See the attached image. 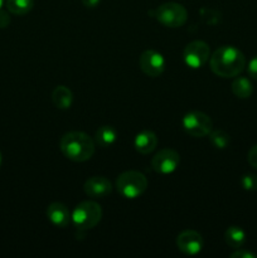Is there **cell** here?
<instances>
[{
	"mask_svg": "<svg viewBox=\"0 0 257 258\" xmlns=\"http://www.w3.org/2000/svg\"><path fill=\"white\" fill-rule=\"evenodd\" d=\"M211 70L222 78L237 77L246 67V57L233 45H222L211 55Z\"/></svg>",
	"mask_w": 257,
	"mask_h": 258,
	"instance_id": "obj_1",
	"label": "cell"
},
{
	"mask_svg": "<svg viewBox=\"0 0 257 258\" xmlns=\"http://www.w3.org/2000/svg\"><path fill=\"white\" fill-rule=\"evenodd\" d=\"M59 148L68 160L83 163L90 160L95 154V141L87 134L81 131H71L62 136Z\"/></svg>",
	"mask_w": 257,
	"mask_h": 258,
	"instance_id": "obj_2",
	"label": "cell"
},
{
	"mask_svg": "<svg viewBox=\"0 0 257 258\" xmlns=\"http://www.w3.org/2000/svg\"><path fill=\"white\" fill-rule=\"evenodd\" d=\"M116 189L123 198L136 199L143 196L148 189V179L140 171H125L118 175L116 180Z\"/></svg>",
	"mask_w": 257,
	"mask_h": 258,
	"instance_id": "obj_3",
	"label": "cell"
},
{
	"mask_svg": "<svg viewBox=\"0 0 257 258\" xmlns=\"http://www.w3.org/2000/svg\"><path fill=\"white\" fill-rule=\"evenodd\" d=\"M102 218V209L101 206L96 202L86 201L76 206L73 213L71 216L73 224L77 229L86 231L91 229L100 223Z\"/></svg>",
	"mask_w": 257,
	"mask_h": 258,
	"instance_id": "obj_4",
	"label": "cell"
},
{
	"mask_svg": "<svg viewBox=\"0 0 257 258\" xmlns=\"http://www.w3.org/2000/svg\"><path fill=\"white\" fill-rule=\"evenodd\" d=\"M154 17L164 27L179 28L186 22L188 13L185 8L178 3H164L156 8Z\"/></svg>",
	"mask_w": 257,
	"mask_h": 258,
	"instance_id": "obj_5",
	"label": "cell"
},
{
	"mask_svg": "<svg viewBox=\"0 0 257 258\" xmlns=\"http://www.w3.org/2000/svg\"><path fill=\"white\" fill-rule=\"evenodd\" d=\"M183 127L189 135L194 138H204L209 135L213 127L212 118L201 111H191L183 117Z\"/></svg>",
	"mask_w": 257,
	"mask_h": 258,
	"instance_id": "obj_6",
	"label": "cell"
},
{
	"mask_svg": "<svg viewBox=\"0 0 257 258\" xmlns=\"http://www.w3.org/2000/svg\"><path fill=\"white\" fill-rule=\"evenodd\" d=\"M211 57V49L209 45L203 40H194L185 47L183 52L184 62L188 67L193 70L203 67L207 60Z\"/></svg>",
	"mask_w": 257,
	"mask_h": 258,
	"instance_id": "obj_7",
	"label": "cell"
},
{
	"mask_svg": "<svg viewBox=\"0 0 257 258\" xmlns=\"http://www.w3.org/2000/svg\"><path fill=\"white\" fill-rule=\"evenodd\" d=\"M179 163H180V155L173 149H163L151 160V166L154 171L159 174H171L176 170Z\"/></svg>",
	"mask_w": 257,
	"mask_h": 258,
	"instance_id": "obj_8",
	"label": "cell"
},
{
	"mask_svg": "<svg viewBox=\"0 0 257 258\" xmlns=\"http://www.w3.org/2000/svg\"><path fill=\"white\" fill-rule=\"evenodd\" d=\"M139 66L149 77H159L165 70V59L161 53L154 49H148L139 58Z\"/></svg>",
	"mask_w": 257,
	"mask_h": 258,
	"instance_id": "obj_9",
	"label": "cell"
},
{
	"mask_svg": "<svg viewBox=\"0 0 257 258\" xmlns=\"http://www.w3.org/2000/svg\"><path fill=\"white\" fill-rule=\"evenodd\" d=\"M176 246L186 256H196L203 248V238L198 232L186 229L176 237Z\"/></svg>",
	"mask_w": 257,
	"mask_h": 258,
	"instance_id": "obj_10",
	"label": "cell"
},
{
	"mask_svg": "<svg viewBox=\"0 0 257 258\" xmlns=\"http://www.w3.org/2000/svg\"><path fill=\"white\" fill-rule=\"evenodd\" d=\"M83 190L91 198H105L112 191V184L105 176H92L86 180Z\"/></svg>",
	"mask_w": 257,
	"mask_h": 258,
	"instance_id": "obj_11",
	"label": "cell"
},
{
	"mask_svg": "<svg viewBox=\"0 0 257 258\" xmlns=\"http://www.w3.org/2000/svg\"><path fill=\"white\" fill-rule=\"evenodd\" d=\"M47 217L50 221V223L54 224L55 227H59V228H65L70 224L71 219V213L68 211L67 207L62 203H52L48 206L47 208Z\"/></svg>",
	"mask_w": 257,
	"mask_h": 258,
	"instance_id": "obj_12",
	"label": "cell"
},
{
	"mask_svg": "<svg viewBox=\"0 0 257 258\" xmlns=\"http://www.w3.org/2000/svg\"><path fill=\"white\" fill-rule=\"evenodd\" d=\"M156 145H158V138L153 131L144 130L136 135L135 141H134V146H135L136 151L143 155L150 154L151 151L155 150Z\"/></svg>",
	"mask_w": 257,
	"mask_h": 258,
	"instance_id": "obj_13",
	"label": "cell"
},
{
	"mask_svg": "<svg viewBox=\"0 0 257 258\" xmlns=\"http://www.w3.org/2000/svg\"><path fill=\"white\" fill-rule=\"evenodd\" d=\"M52 101L59 110H68L73 102L72 91L66 86H57L52 92Z\"/></svg>",
	"mask_w": 257,
	"mask_h": 258,
	"instance_id": "obj_14",
	"label": "cell"
},
{
	"mask_svg": "<svg viewBox=\"0 0 257 258\" xmlns=\"http://www.w3.org/2000/svg\"><path fill=\"white\" fill-rule=\"evenodd\" d=\"M95 140L101 148H110L117 140V131L112 126H101L96 131Z\"/></svg>",
	"mask_w": 257,
	"mask_h": 258,
	"instance_id": "obj_15",
	"label": "cell"
},
{
	"mask_svg": "<svg viewBox=\"0 0 257 258\" xmlns=\"http://www.w3.org/2000/svg\"><path fill=\"white\" fill-rule=\"evenodd\" d=\"M224 241L232 248H241L246 242V232L241 227L232 226L224 233Z\"/></svg>",
	"mask_w": 257,
	"mask_h": 258,
	"instance_id": "obj_16",
	"label": "cell"
},
{
	"mask_svg": "<svg viewBox=\"0 0 257 258\" xmlns=\"http://www.w3.org/2000/svg\"><path fill=\"white\" fill-rule=\"evenodd\" d=\"M232 92L234 96L241 100H246V98L251 97L253 93V86L252 82L246 77H237L236 80L232 82Z\"/></svg>",
	"mask_w": 257,
	"mask_h": 258,
	"instance_id": "obj_17",
	"label": "cell"
},
{
	"mask_svg": "<svg viewBox=\"0 0 257 258\" xmlns=\"http://www.w3.org/2000/svg\"><path fill=\"white\" fill-rule=\"evenodd\" d=\"M34 7V0H7L8 12L14 15H25Z\"/></svg>",
	"mask_w": 257,
	"mask_h": 258,
	"instance_id": "obj_18",
	"label": "cell"
},
{
	"mask_svg": "<svg viewBox=\"0 0 257 258\" xmlns=\"http://www.w3.org/2000/svg\"><path fill=\"white\" fill-rule=\"evenodd\" d=\"M209 141L216 149L223 150L231 143V136L223 130H212L209 133Z\"/></svg>",
	"mask_w": 257,
	"mask_h": 258,
	"instance_id": "obj_19",
	"label": "cell"
},
{
	"mask_svg": "<svg viewBox=\"0 0 257 258\" xmlns=\"http://www.w3.org/2000/svg\"><path fill=\"white\" fill-rule=\"evenodd\" d=\"M241 185L244 190H257V176L253 174H247L241 178Z\"/></svg>",
	"mask_w": 257,
	"mask_h": 258,
	"instance_id": "obj_20",
	"label": "cell"
},
{
	"mask_svg": "<svg viewBox=\"0 0 257 258\" xmlns=\"http://www.w3.org/2000/svg\"><path fill=\"white\" fill-rule=\"evenodd\" d=\"M231 257L232 258H257V254L251 251H247V249L237 248V251H234L233 253H231Z\"/></svg>",
	"mask_w": 257,
	"mask_h": 258,
	"instance_id": "obj_21",
	"label": "cell"
},
{
	"mask_svg": "<svg viewBox=\"0 0 257 258\" xmlns=\"http://www.w3.org/2000/svg\"><path fill=\"white\" fill-rule=\"evenodd\" d=\"M247 160H248L249 165L252 168L257 169V145L252 146L248 151V155H247Z\"/></svg>",
	"mask_w": 257,
	"mask_h": 258,
	"instance_id": "obj_22",
	"label": "cell"
},
{
	"mask_svg": "<svg viewBox=\"0 0 257 258\" xmlns=\"http://www.w3.org/2000/svg\"><path fill=\"white\" fill-rule=\"evenodd\" d=\"M247 71H248V75L251 76L253 80L257 81V55L252 58L248 63V67H247Z\"/></svg>",
	"mask_w": 257,
	"mask_h": 258,
	"instance_id": "obj_23",
	"label": "cell"
},
{
	"mask_svg": "<svg viewBox=\"0 0 257 258\" xmlns=\"http://www.w3.org/2000/svg\"><path fill=\"white\" fill-rule=\"evenodd\" d=\"M10 24V15L5 10L0 9V28H7Z\"/></svg>",
	"mask_w": 257,
	"mask_h": 258,
	"instance_id": "obj_24",
	"label": "cell"
},
{
	"mask_svg": "<svg viewBox=\"0 0 257 258\" xmlns=\"http://www.w3.org/2000/svg\"><path fill=\"white\" fill-rule=\"evenodd\" d=\"M100 2L101 0H82V4L86 8H96L100 4Z\"/></svg>",
	"mask_w": 257,
	"mask_h": 258,
	"instance_id": "obj_25",
	"label": "cell"
},
{
	"mask_svg": "<svg viewBox=\"0 0 257 258\" xmlns=\"http://www.w3.org/2000/svg\"><path fill=\"white\" fill-rule=\"evenodd\" d=\"M3 4H4V0H0V9H2Z\"/></svg>",
	"mask_w": 257,
	"mask_h": 258,
	"instance_id": "obj_26",
	"label": "cell"
},
{
	"mask_svg": "<svg viewBox=\"0 0 257 258\" xmlns=\"http://www.w3.org/2000/svg\"><path fill=\"white\" fill-rule=\"evenodd\" d=\"M2 161H3V159H2V154H0V166H2Z\"/></svg>",
	"mask_w": 257,
	"mask_h": 258,
	"instance_id": "obj_27",
	"label": "cell"
}]
</instances>
